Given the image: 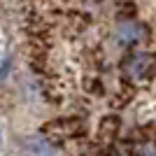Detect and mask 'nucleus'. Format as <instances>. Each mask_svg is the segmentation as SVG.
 Wrapping results in <instances>:
<instances>
[{
    "label": "nucleus",
    "mask_w": 156,
    "mask_h": 156,
    "mask_svg": "<svg viewBox=\"0 0 156 156\" xmlns=\"http://www.w3.org/2000/svg\"><path fill=\"white\" fill-rule=\"evenodd\" d=\"M7 68H9V58H2V65H0V79H5Z\"/></svg>",
    "instance_id": "nucleus-4"
},
{
    "label": "nucleus",
    "mask_w": 156,
    "mask_h": 156,
    "mask_svg": "<svg viewBox=\"0 0 156 156\" xmlns=\"http://www.w3.org/2000/svg\"><path fill=\"white\" fill-rule=\"evenodd\" d=\"M0 140H2V135H0Z\"/></svg>",
    "instance_id": "nucleus-5"
},
{
    "label": "nucleus",
    "mask_w": 156,
    "mask_h": 156,
    "mask_svg": "<svg viewBox=\"0 0 156 156\" xmlns=\"http://www.w3.org/2000/svg\"><path fill=\"white\" fill-rule=\"evenodd\" d=\"M142 28L137 26L135 21H121V26L117 28V37L121 44H135L142 40Z\"/></svg>",
    "instance_id": "nucleus-2"
},
{
    "label": "nucleus",
    "mask_w": 156,
    "mask_h": 156,
    "mask_svg": "<svg viewBox=\"0 0 156 156\" xmlns=\"http://www.w3.org/2000/svg\"><path fill=\"white\" fill-rule=\"evenodd\" d=\"M82 128L79 121H56V124H49L44 130H58L56 135L58 137H68V135H75V130Z\"/></svg>",
    "instance_id": "nucleus-3"
},
{
    "label": "nucleus",
    "mask_w": 156,
    "mask_h": 156,
    "mask_svg": "<svg viewBox=\"0 0 156 156\" xmlns=\"http://www.w3.org/2000/svg\"><path fill=\"white\" fill-rule=\"evenodd\" d=\"M21 149H23L26 156H51L54 154L51 142L44 135H28L21 144Z\"/></svg>",
    "instance_id": "nucleus-1"
}]
</instances>
